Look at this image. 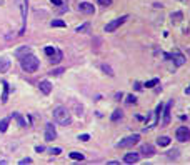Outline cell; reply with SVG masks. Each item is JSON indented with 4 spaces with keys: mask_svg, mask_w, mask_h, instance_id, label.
Masks as SVG:
<instances>
[{
    "mask_svg": "<svg viewBox=\"0 0 190 165\" xmlns=\"http://www.w3.org/2000/svg\"><path fill=\"white\" fill-rule=\"evenodd\" d=\"M20 65H22V68H23L27 73H34V72L38 70L40 62H38V59L35 57V55L27 54V55H23V57H20Z\"/></svg>",
    "mask_w": 190,
    "mask_h": 165,
    "instance_id": "cell-1",
    "label": "cell"
},
{
    "mask_svg": "<svg viewBox=\"0 0 190 165\" xmlns=\"http://www.w3.org/2000/svg\"><path fill=\"white\" fill-rule=\"evenodd\" d=\"M54 120L59 125H70L72 122V117H70V112H68L65 107H57L54 110Z\"/></svg>",
    "mask_w": 190,
    "mask_h": 165,
    "instance_id": "cell-2",
    "label": "cell"
},
{
    "mask_svg": "<svg viewBox=\"0 0 190 165\" xmlns=\"http://www.w3.org/2000/svg\"><path fill=\"white\" fill-rule=\"evenodd\" d=\"M164 59L165 60H173L177 67H180V65L185 64V55L182 54L180 50H173L172 54H164Z\"/></svg>",
    "mask_w": 190,
    "mask_h": 165,
    "instance_id": "cell-3",
    "label": "cell"
},
{
    "mask_svg": "<svg viewBox=\"0 0 190 165\" xmlns=\"http://www.w3.org/2000/svg\"><path fill=\"white\" fill-rule=\"evenodd\" d=\"M137 142H140V135L139 133H134V135H128V137H125V139H122L117 144V147L118 148H128V147H134Z\"/></svg>",
    "mask_w": 190,
    "mask_h": 165,
    "instance_id": "cell-4",
    "label": "cell"
},
{
    "mask_svg": "<svg viewBox=\"0 0 190 165\" xmlns=\"http://www.w3.org/2000/svg\"><path fill=\"white\" fill-rule=\"evenodd\" d=\"M127 20H128V15H123V17H120V18H115V20H112L110 23L105 25V32H114L115 29H118V27L122 25V23H125Z\"/></svg>",
    "mask_w": 190,
    "mask_h": 165,
    "instance_id": "cell-5",
    "label": "cell"
},
{
    "mask_svg": "<svg viewBox=\"0 0 190 165\" xmlns=\"http://www.w3.org/2000/svg\"><path fill=\"white\" fill-rule=\"evenodd\" d=\"M175 137H177L178 142L185 144V142H189V140H190V130L187 127H178L177 132H175Z\"/></svg>",
    "mask_w": 190,
    "mask_h": 165,
    "instance_id": "cell-6",
    "label": "cell"
},
{
    "mask_svg": "<svg viewBox=\"0 0 190 165\" xmlns=\"http://www.w3.org/2000/svg\"><path fill=\"white\" fill-rule=\"evenodd\" d=\"M172 105H173V102L170 100L169 103L164 107V120H162L164 125H169L170 123V119H172Z\"/></svg>",
    "mask_w": 190,
    "mask_h": 165,
    "instance_id": "cell-7",
    "label": "cell"
},
{
    "mask_svg": "<svg viewBox=\"0 0 190 165\" xmlns=\"http://www.w3.org/2000/svg\"><path fill=\"white\" fill-rule=\"evenodd\" d=\"M78 9H80V12L89 13V15H92V13L95 12V7H93V4H90V2H80V4H78Z\"/></svg>",
    "mask_w": 190,
    "mask_h": 165,
    "instance_id": "cell-8",
    "label": "cell"
},
{
    "mask_svg": "<svg viewBox=\"0 0 190 165\" xmlns=\"http://www.w3.org/2000/svg\"><path fill=\"white\" fill-rule=\"evenodd\" d=\"M55 137H57V132H55L54 125H52V123H47V127H45V140L47 142H52Z\"/></svg>",
    "mask_w": 190,
    "mask_h": 165,
    "instance_id": "cell-9",
    "label": "cell"
},
{
    "mask_svg": "<svg viewBox=\"0 0 190 165\" xmlns=\"http://www.w3.org/2000/svg\"><path fill=\"white\" fill-rule=\"evenodd\" d=\"M139 160H140V155L135 152H128L123 155V162H125V164H137Z\"/></svg>",
    "mask_w": 190,
    "mask_h": 165,
    "instance_id": "cell-10",
    "label": "cell"
},
{
    "mask_svg": "<svg viewBox=\"0 0 190 165\" xmlns=\"http://www.w3.org/2000/svg\"><path fill=\"white\" fill-rule=\"evenodd\" d=\"M140 152H142L144 157H152V155H155V148H153V145H150V144H144L142 148H140Z\"/></svg>",
    "mask_w": 190,
    "mask_h": 165,
    "instance_id": "cell-11",
    "label": "cell"
},
{
    "mask_svg": "<svg viewBox=\"0 0 190 165\" xmlns=\"http://www.w3.org/2000/svg\"><path fill=\"white\" fill-rule=\"evenodd\" d=\"M38 89H40V92H42V93L48 95V93L52 92V84L48 80H42L40 84H38Z\"/></svg>",
    "mask_w": 190,
    "mask_h": 165,
    "instance_id": "cell-12",
    "label": "cell"
},
{
    "mask_svg": "<svg viewBox=\"0 0 190 165\" xmlns=\"http://www.w3.org/2000/svg\"><path fill=\"white\" fill-rule=\"evenodd\" d=\"M62 59H63V54L60 52V48H57V50H55V54H52L50 57H48L50 64H59V62H62Z\"/></svg>",
    "mask_w": 190,
    "mask_h": 165,
    "instance_id": "cell-13",
    "label": "cell"
},
{
    "mask_svg": "<svg viewBox=\"0 0 190 165\" xmlns=\"http://www.w3.org/2000/svg\"><path fill=\"white\" fill-rule=\"evenodd\" d=\"M10 68V60L5 57H0V73H5Z\"/></svg>",
    "mask_w": 190,
    "mask_h": 165,
    "instance_id": "cell-14",
    "label": "cell"
},
{
    "mask_svg": "<svg viewBox=\"0 0 190 165\" xmlns=\"http://www.w3.org/2000/svg\"><path fill=\"white\" fill-rule=\"evenodd\" d=\"M170 20H172V23H180V22L183 20V13L182 12H172L170 13Z\"/></svg>",
    "mask_w": 190,
    "mask_h": 165,
    "instance_id": "cell-15",
    "label": "cell"
},
{
    "mask_svg": "<svg viewBox=\"0 0 190 165\" xmlns=\"http://www.w3.org/2000/svg\"><path fill=\"white\" fill-rule=\"evenodd\" d=\"M169 144H170V139H169V137L162 135V137H158V139H157V145H158V147H167Z\"/></svg>",
    "mask_w": 190,
    "mask_h": 165,
    "instance_id": "cell-16",
    "label": "cell"
},
{
    "mask_svg": "<svg viewBox=\"0 0 190 165\" xmlns=\"http://www.w3.org/2000/svg\"><path fill=\"white\" fill-rule=\"evenodd\" d=\"M9 123H10V117H5V119L0 120V132H7Z\"/></svg>",
    "mask_w": 190,
    "mask_h": 165,
    "instance_id": "cell-17",
    "label": "cell"
},
{
    "mask_svg": "<svg viewBox=\"0 0 190 165\" xmlns=\"http://www.w3.org/2000/svg\"><path fill=\"white\" fill-rule=\"evenodd\" d=\"M27 54H30V47H20V48L15 52V55H17L18 59H20V57H23V55H27Z\"/></svg>",
    "mask_w": 190,
    "mask_h": 165,
    "instance_id": "cell-18",
    "label": "cell"
},
{
    "mask_svg": "<svg viewBox=\"0 0 190 165\" xmlns=\"http://www.w3.org/2000/svg\"><path fill=\"white\" fill-rule=\"evenodd\" d=\"M68 157L73 158V160H84V158H85V155H84V153H80V152H70V153H68Z\"/></svg>",
    "mask_w": 190,
    "mask_h": 165,
    "instance_id": "cell-19",
    "label": "cell"
},
{
    "mask_svg": "<svg viewBox=\"0 0 190 165\" xmlns=\"http://www.w3.org/2000/svg\"><path fill=\"white\" fill-rule=\"evenodd\" d=\"M160 84V80L158 78H153V80H148V82H145V89H152V87H157V85Z\"/></svg>",
    "mask_w": 190,
    "mask_h": 165,
    "instance_id": "cell-20",
    "label": "cell"
},
{
    "mask_svg": "<svg viewBox=\"0 0 190 165\" xmlns=\"http://www.w3.org/2000/svg\"><path fill=\"white\" fill-rule=\"evenodd\" d=\"M7 98H9V84L7 82H4V93H2V102H7Z\"/></svg>",
    "mask_w": 190,
    "mask_h": 165,
    "instance_id": "cell-21",
    "label": "cell"
},
{
    "mask_svg": "<svg viewBox=\"0 0 190 165\" xmlns=\"http://www.w3.org/2000/svg\"><path fill=\"white\" fill-rule=\"evenodd\" d=\"M102 70H103V72H105L109 77H115V73H114V70H112V67H110V65L103 64V65H102Z\"/></svg>",
    "mask_w": 190,
    "mask_h": 165,
    "instance_id": "cell-22",
    "label": "cell"
},
{
    "mask_svg": "<svg viewBox=\"0 0 190 165\" xmlns=\"http://www.w3.org/2000/svg\"><path fill=\"white\" fill-rule=\"evenodd\" d=\"M122 110H115L114 114H112V117H110V119H112V122H117L118 119H122Z\"/></svg>",
    "mask_w": 190,
    "mask_h": 165,
    "instance_id": "cell-23",
    "label": "cell"
},
{
    "mask_svg": "<svg viewBox=\"0 0 190 165\" xmlns=\"http://www.w3.org/2000/svg\"><path fill=\"white\" fill-rule=\"evenodd\" d=\"M50 25H52V27H62V29H63V27H67V23H65L63 20H60V18H57V20L52 22Z\"/></svg>",
    "mask_w": 190,
    "mask_h": 165,
    "instance_id": "cell-24",
    "label": "cell"
},
{
    "mask_svg": "<svg viewBox=\"0 0 190 165\" xmlns=\"http://www.w3.org/2000/svg\"><path fill=\"white\" fill-rule=\"evenodd\" d=\"M167 157H169L170 160H175V158L178 157V150H177V148H173V150H170V152L167 153Z\"/></svg>",
    "mask_w": 190,
    "mask_h": 165,
    "instance_id": "cell-25",
    "label": "cell"
},
{
    "mask_svg": "<svg viewBox=\"0 0 190 165\" xmlns=\"http://www.w3.org/2000/svg\"><path fill=\"white\" fill-rule=\"evenodd\" d=\"M55 50H57V47L47 45V47H45V55H47V57H50L52 54H55Z\"/></svg>",
    "mask_w": 190,
    "mask_h": 165,
    "instance_id": "cell-26",
    "label": "cell"
},
{
    "mask_svg": "<svg viewBox=\"0 0 190 165\" xmlns=\"http://www.w3.org/2000/svg\"><path fill=\"white\" fill-rule=\"evenodd\" d=\"M13 117H15V119H17V122L20 123V127H25V120L22 119V115L20 114H12Z\"/></svg>",
    "mask_w": 190,
    "mask_h": 165,
    "instance_id": "cell-27",
    "label": "cell"
},
{
    "mask_svg": "<svg viewBox=\"0 0 190 165\" xmlns=\"http://www.w3.org/2000/svg\"><path fill=\"white\" fill-rule=\"evenodd\" d=\"M89 27H90V23L87 22V23H84V25H78L75 30H77V32H87V30H89Z\"/></svg>",
    "mask_w": 190,
    "mask_h": 165,
    "instance_id": "cell-28",
    "label": "cell"
},
{
    "mask_svg": "<svg viewBox=\"0 0 190 165\" xmlns=\"http://www.w3.org/2000/svg\"><path fill=\"white\" fill-rule=\"evenodd\" d=\"M63 72H65V68L59 67V68H54V70L50 72V75H60V73H63Z\"/></svg>",
    "mask_w": 190,
    "mask_h": 165,
    "instance_id": "cell-29",
    "label": "cell"
},
{
    "mask_svg": "<svg viewBox=\"0 0 190 165\" xmlns=\"http://www.w3.org/2000/svg\"><path fill=\"white\" fill-rule=\"evenodd\" d=\"M162 110H164V103H160V105L157 107V110H155V117H157V119H160V115H162Z\"/></svg>",
    "mask_w": 190,
    "mask_h": 165,
    "instance_id": "cell-30",
    "label": "cell"
},
{
    "mask_svg": "<svg viewBox=\"0 0 190 165\" xmlns=\"http://www.w3.org/2000/svg\"><path fill=\"white\" fill-rule=\"evenodd\" d=\"M127 103H137L135 95H127Z\"/></svg>",
    "mask_w": 190,
    "mask_h": 165,
    "instance_id": "cell-31",
    "label": "cell"
},
{
    "mask_svg": "<svg viewBox=\"0 0 190 165\" xmlns=\"http://www.w3.org/2000/svg\"><path fill=\"white\" fill-rule=\"evenodd\" d=\"M18 164H20V165H27V164H32V158H30V157H27V158H22V160L18 162Z\"/></svg>",
    "mask_w": 190,
    "mask_h": 165,
    "instance_id": "cell-32",
    "label": "cell"
},
{
    "mask_svg": "<svg viewBox=\"0 0 190 165\" xmlns=\"http://www.w3.org/2000/svg\"><path fill=\"white\" fill-rule=\"evenodd\" d=\"M98 4L103 7H109V5H112V0H98Z\"/></svg>",
    "mask_w": 190,
    "mask_h": 165,
    "instance_id": "cell-33",
    "label": "cell"
},
{
    "mask_svg": "<svg viewBox=\"0 0 190 165\" xmlns=\"http://www.w3.org/2000/svg\"><path fill=\"white\" fill-rule=\"evenodd\" d=\"M78 140H82V142H87V140H90V135L84 133V135H80V137H78Z\"/></svg>",
    "mask_w": 190,
    "mask_h": 165,
    "instance_id": "cell-34",
    "label": "cell"
},
{
    "mask_svg": "<svg viewBox=\"0 0 190 165\" xmlns=\"http://www.w3.org/2000/svg\"><path fill=\"white\" fill-rule=\"evenodd\" d=\"M60 152H62V148H52V150H50L52 155H59Z\"/></svg>",
    "mask_w": 190,
    "mask_h": 165,
    "instance_id": "cell-35",
    "label": "cell"
},
{
    "mask_svg": "<svg viewBox=\"0 0 190 165\" xmlns=\"http://www.w3.org/2000/svg\"><path fill=\"white\" fill-rule=\"evenodd\" d=\"M134 87H135V90H139V92H140V90H144V89H142V84H140V82H135V84H134Z\"/></svg>",
    "mask_w": 190,
    "mask_h": 165,
    "instance_id": "cell-36",
    "label": "cell"
},
{
    "mask_svg": "<svg viewBox=\"0 0 190 165\" xmlns=\"http://www.w3.org/2000/svg\"><path fill=\"white\" fill-rule=\"evenodd\" d=\"M43 150H45V147H42V145H38V147H35V152H43Z\"/></svg>",
    "mask_w": 190,
    "mask_h": 165,
    "instance_id": "cell-37",
    "label": "cell"
},
{
    "mask_svg": "<svg viewBox=\"0 0 190 165\" xmlns=\"http://www.w3.org/2000/svg\"><path fill=\"white\" fill-rule=\"evenodd\" d=\"M52 4H55V5H62V0H50Z\"/></svg>",
    "mask_w": 190,
    "mask_h": 165,
    "instance_id": "cell-38",
    "label": "cell"
},
{
    "mask_svg": "<svg viewBox=\"0 0 190 165\" xmlns=\"http://www.w3.org/2000/svg\"><path fill=\"white\" fill-rule=\"evenodd\" d=\"M185 93H190V87H189V89H185Z\"/></svg>",
    "mask_w": 190,
    "mask_h": 165,
    "instance_id": "cell-39",
    "label": "cell"
},
{
    "mask_svg": "<svg viewBox=\"0 0 190 165\" xmlns=\"http://www.w3.org/2000/svg\"><path fill=\"white\" fill-rule=\"evenodd\" d=\"M5 4V0H0V5H4Z\"/></svg>",
    "mask_w": 190,
    "mask_h": 165,
    "instance_id": "cell-40",
    "label": "cell"
},
{
    "mask_svg": "<svg viewBox=\"0 0 190 165\" xmlns=\"http://www.w3.org/2000/svg\"><path fill=\"white\" fill-rule=\"evenodd\" d=\"M180 2H187V0H180Z\"/></svg>",
    "mask_w": 190,
    "mask_h": 165,
    "instance_id": "cell-41",
    "label": "cell"
}]
</instances>
